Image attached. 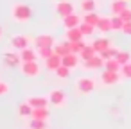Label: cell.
<instances>
[{"mask_svg":"<svg viewBox=\"0 0 131 129\" xmlns=\"http://www.w3.org/2000/svg\"><path fill=\"white\" fill-rule=\"evenodd\" d=\"M47 97H49V102L54 108H63L67 104V95H65L63 90H50Z\"/></svg>","mask_w":131,"mask_h":129,"instance_id":"8992f818","label":"cell"},{"mask_svg":"<svg viewBox=\"0 0 131 129\" xmlns=\"http://www.w3.org/2000/svg\"><path fill=\"white\" fill-rule=\"evenodd\" d=\"M81 24H83V16H79V15H75V13L63 18V27H65V31H67V29H75V27H79Z\"/></svg>","mask_w":131,"mask_h":129,"instance_id":"8fae6325","label":"cell"},{"mask_svg":"<svg viewBox=\"0 0 131 129\" xmlns=\"http://www.w3.org/2000/svg\"><path fill=\"white\" fill-rule=\"evenodd\" d=\"M65 40H67V41H83L84 36H83L81 29L75 27V29H67V31H65Z\"/></svg>","mask_w":131,"mask_h":129,"instance_id":"9a60e30c","label":"cell"},{"mask_svg":"<svg viewBox=\"0 0 131 129\" xmlns=\"http://www.w3.org/2000/svg\"><path fill=\"white\" fill-rule=\"evenodd\" d=\"M122 65L113 57V59H106L104 61V70H110V72H120Z\"/></svg>","mask_w":131,"mask_h":129,"instance_id":"484cf974","label":"cell"},{"mask_svg":"<svg viewBox=\"0 0 131 129\" xmlns=\"http://www.w3.org/2000/svg\"><path fill=\"white\" fill-rule=\"evenodd\" d=\"M104 66V59L97 54V56H93L92 59H88V61H83V68L84 70H99V68H102Z\"/></svg>","mask_w":131,"mask_h":129,"instance_id":"7c38bea8","label":"cell"},{"mask_svg":"<svg viewBox=\"0 0 131 129\" xmlns=\"http://www.w3.org/2000/svg\"><path fill=\"white\" fill-rule=\"evenodd\" d=\"M122 27H124V22L120 16H111V31H120L122 32Z\"/></svg>","mask_w":131,"mask_h":129,"instance_id":"836d02e7","label":"cell"},{"mask_svg":"<svg viewBox=\"0 0 131 129\" xmlns=\"http://www.w3.org/2000/svg\"><path fill=\"white\" fill-rule=\"evenodd\" d=\"M81 9L83 13H95L97 11V0H81Z\"/></svg>","mask_w":131,"mask_h":129,"instance_id":"cb8c5ba5","label":"cell"},{"mask_svg":"<svg viewBox=\"0 0 131 129\" xmlns=\"http://www.w3.org/2000/svg\"><path fill=\"white\" fill-rule=\"evenodd\" d=\"M11 18L18 24H25L32 18V9L31 6L24 4V2H16L11 6Z\"/></svg>","mask_w":131,"mask_h":129,"instance_id":"6da1fadb","label":"cell"},{"mask_svg":"<svg viewBox=\"0 0 131 129\" xmlns=\"http://www.w3.org/2000/svg\"><path fill=\"white\" fill-rule=\"evenodd\" d=\"M54 9H56V13H58L61 18H65V16H68V15H74V13H75V6L70 2V0H58L56 6H54Z\"/></svg>","mask_w":131,"mask_h":129,"instance_id":"5b68a950","label":"cell"},{"mask_svg":"<svg viewBox=\"0 0 131 129\" xmlns=\"http://www.w3.org/2000/svg\"><path fill=\"white\" fill-rule=\"evenodd\" d=\"M32 43L36 45V49H41V47H54V45H56V41H54V38H52L50 34H38V36L32 40Z\"/></svg>","mask_w":131,"mask_h":129,"instance_id":"30bf717a","label":"cell"},{"mask_svg":"<svg viewBox=\"0 0 131 129\" xmlns=\"http://www.w3.org/2000/svg\"><path fill=\"white\" fill-rule=\"evenodd\" d=\"M79 29H81V32H83L84 38H90V36H93V32H95V27H93V25H88V24H84V22L79 25Z\"/></svg>","mask_w":131,"mask_h":129,"instance_id":"4dcf8cb0","label":"cell"},{"mask_svg":"<svg viewBox=\"0 0 131 129\" xmlns=\"http://www.w3.org/2000/svg\"><path fill=\"white\" fill-rule=\"evenodd\" d=\"M122 32H124L126 36H131V22H126V24H124V27H122Z\"/></svg>","mask_w":131,"mask_h":129,"instance_id":"74e56055","label":"cell"},{"mask_svg":"<svg viewBox=\"0 0 131 129\" xmlns=\"http://www.w3.org/2000/svg\"><path fill=\"white\" fill-rule=\"evenodd\" d=\"M54 74H56V77H59V79H67V77H68V75L72 74V70H70L68 66L61 65V66H59V68H58V70H56Z\"/></svg>","mask_w":131,"mask_h":129,"instance_id":"d6a6232c","label":"cell"},{"mask_svg":"<svg viewBox=\"0 0 131 129\" xmlns=\"http://www.w3.org/2000/svg\"><path fill=\"white\" fill-rule=\"evenodd\" d=\"M95 29L99 32H102V34L110 32L111 31V16H101V20H99V24H97Z\"/></svg>","mask_w":131,"mask_h":129,"instance_id":"ac0fdd59","label":"cell"},{"mask_svg":"<svg viewBox=\"0 0 131 129\" xmlns=\"http://www.w3.org/2000/svg\"><path fill=\"white\" fill-rule=\"evenodd\" d=\"M31 118H36V120H47V122H49L50 111H49V108H38V109L32 111V116H31Z\"/></svg>","mask_w":131,"mask_h":129,"instance_id":"603a6c76","label":"cell"},{"mask_svg":"<svg viewBox=\"0 0 131 129\" xmlns=\"http://www.w3.org/2000/svg\"><path fill=\"white\" fill-rule=\"evenodd\" d=\"M32 111H34V109H32V106H31L27 100L18 106V116H20V118H31V116H32Z\"/></svg>","mask_w":131,"mask_h":129,"instance_id":"ffe728a7","label":"cell"},{"mask_svg":"<svg viewBox=\"0 0 131 129\" xmlns=\"http://www.w3.org/2000/svg\"><path fill=\"white\" fill-rule=\"evenodd\" d=\"M20 72L25 77H38L40 72H41V66H40L38 61H27V63H22L20 65Z\"/></svg>","mask_w":131,"mask_h":129,"instance_id":"277c9868","label":"cell"},{"mask_svg":"<svg viewBox=\"0 0 131 129\" xmlns=\"http://www.w3.org/2000/svg\"><path fill=\"white\" fill-rule=\"evenodd\" d=\"M7 91H9V84H7V83H4V81H0V97L6 95Z\"/></svg>","mask_w":131,"mask_h":129,"instance_id":"8d00e7d4","label":"cell"},{"mask_svg":"<svg viewBox=\"0 0 131 129\" xmlns=\"http://www.w3.org/2000/svg\"><path fill=\"white\" fill-rule=\"evenodd\" d=\"M68 43H70V52H72V54H77V56H79V52L86 47V41H84V40H83V41H68Z\"/></svg>","mask_w":131,"mask_h":129,"instance_id":"f546056e","label":"cell"},{"mask_svg":"<svg viewBox=\"0 0 131 129\" xmlns=\"http://www.w3.org/2000/svg\"><path fill=\"white\" fill-rule=\"evenodd\" d=\"M118 16L122 18V22H124V24H126V22H131V7H126Z\"/></svg>","mask_w":131,"mask_h":129,"instance_id":"d590c367","label":"cell"},{"mask_svg":"<svg viewBox=\"0 0 131 129\" xmlns=\"http://www.w3.org/2000/svg\"><path fill=\"white\" fill-rule=\"evenodd\" d=\"M2 36H4V29H2V25H0V40H2Z\"/></svg>","mask_w":131,"mask_h":129,"instance_id":"f35d334b","label":"cell"},{"mask_svg":"<svg viewBox=\"0 0 131 129\" xmlns=\"http://www.w3.org/2000/svg\"><path fill=\"white\" fill-rule=\"evenodd\" d=\"M20 57H22V63H27V61H36L38 59V52L36 49H24L20 50Z\"/></svg>","mask_w":131,"mask_h":129,"instance_id":"d6986e66","label":"cell"},{"mask_svg":"<svg viewBox=\"0 0 131 129\" xmlns=\"http://www.w3.org/2000/svg\"><path fill=\"white\" fill-rule=\"evenodd\" d=\"M126 7H127V2H126V0H111L110 13H111V16H118Z\"/></svg>","mask_w":131,"mask_h":129,"instance_id":"5bb4252c","label":"cell"},{"mask_svg":"<svg viewBox=\"0 0 131 129\" xmlns=\"http://www.w3.org/2000/svg\"><path fill=\"white\" fill-rule=\"evenodd\" d=\"M120 75H122V77H126V79H131V63L124 65V66L120 68Z\"/></svg>","mask_w":131,"mask_h":129,"instance_id":"e575fe53","label":"cell"},{"mask_svg":"<svg viewBox=\"0 0 131 129\" xmlns=\"http://www.w3.org/2000/svg\"><path fill=\"white\" fill-rule=\"evenodd\" d=\"M126 2H127V0H126Z\"/></svg>","mask_w":131,"mask_h":129,"instance_id":"ab89813d","label":"cell"},{"mask_svg":"<svg viewBox=\"0 0 131 129\" xmlns=\"http://www.w3.org/2000/svg\"><path fill=\"white\" fill-rule=\"evenodd\" d=\"M95 86H97V83H95L93 77L81 75V77L75 79V90H77V93H81V95H90V93L95 90Z\"/></svg>","mask_w":131,"mask_h":129,"instance_id":"7a4b0ae2","label":"cell"},{"mask_svg":"<svg viewBox=\"0 0 131 129\" xmlns=\"http://www.w3.org/2000/svg\"><path fill=\"white\" fill-rule=\"evenodd\" d=\"M54 54H58V56H67V54H70V43L65 40V41H59V43H56L54 45Z\"/></svg>","mask_w":131,"mask_h":129,"instance_id":"44dd1931","label":"cell"},{"mask_svg":"<svg viewBox=\"0 0 131 129\" xmlns=\"http://www.w3.org/2000/svg\"><path fill=\"white\" fill-rule=\"evenodd\" d=\"M36 52H38V57H40V59L47 61V59L54 54V47H41V49H36Z\"/></svg>","mask_w":131,"mask_h":129,"instance_id":"4316f807","label":"cell"},{"mask_svg":"<svg viewBox=\"0 0 131 129\" xmlns=\"http://www.w3.org/2000/svg\"><path fill=\"white\" fill-rule=\"evenodd\" d=\"M93 56H97V52H95V49L92 47V43H86V47L79 52V57H81L83 61H88V59H92Z\"/></svg>","mask_w":131,"mask_h":129,"instance_id":"7402d4cb","label":"cell"},{"mask_svg":"<svg viewBox=\"0 0 131 129\" xmlns=\"http://www.w3.org/2000/svg\"><path fill=\"white\" fill-rule=\"evenodd\" d=\"M99 20H101V15H97V11H95V13H84V15H83V22L88 24V25L97 27Z\"/></svg>","mask_w":131,"mask_h":129,"instance_id":"d4e9b609","label":"cell"},{"mask_svg":"<svg viewBox=\"0 0 131 129\" xmlns=\"http://www.w3.org/2000/svg\"><path fill=\"white\" fill-rule=\"evenodd\" d=\"M31 106H32V109H38V108H49V97H43V95H31V97H27L25 99Z\"/></svg>","mask_w":131,"mask_h":129,"instance_id":"9c48e42d","label":"cell"},{"mask_svg":"<svg viewBox=\"0 0 131 129\" xmlns=\"http://www.w3.org/2000/svg\"><path fill=\"white\" fill-rule=\"evenodd\" d=\"M2 59H4V65H6V66H11V68H16V66L22 65L20 52H15V50H7V52H4Z\"/></svg>","mask_w":131,"mask_h":129,"instance_id":"52a82bcc","label":"cell"},{"mask_svg":"<svg viewBox=\"0 0 131 129\" xmlns=\"http://www.w3.org/2000/svg\"><path fill=\"white\" fill-rule=\"evenodd\" d=\"M120 72H110V70H104L102 74H101V81H102V84L104 86H115V84H118L120 83Z\"/></svg>","mask_w":131,"mask_h":129,"instance_id":"ba28073f","label":"cell"},{"mask_svg":"<svg viewBox=\"0 0 131 129\" xmlns=\"http://www.w3.org/2000/svg\"><path fill=\"white\" fill-rule=\"evenodd\" d=\"M31 43H32V40H31L27 34H15V36H11V47H13L16 52H20V50H24V49H29Z\"/></svg>","mask_w":131,"mask_h":129,"instance_id":"3957f363","label":"cell"},{"mask_svg":"<svg viewBox=\"0 0 131 129\" xmlns=\"http://www.w3.org/2000/svg\"><path fill=\"white\" fill-rule=\"evenodd\" d=\"M92 47L95 49V52H97V54H101V52H104L106 49H110V47H111V41H110L108 38H97V40H93V41H92Z\"/></svg>","mask_w":131,"mask_h":129,"instance_id":"2e32d148","label":"cell"},{"mask_svg":"<svg viewBox=\"0 0 131 129\" xmlns=\"http://www.w3.org/2000/svg\"><path fill=\"white\" fill-rule=\"evenodd\" d=\"M115 59H117V61H118L122 66H124V65L131 63V54H129V52H124V50H120V52L117 54V57H115Z\"/></svg>","mask_w":131,"mask_h":129,"instance_id":"1f68e13d","label":"cell"},{"mask_svg":"<svg viewBox=\"0 0 131 129\" xmlns=\"http://www.w3.org/2000/svg\"><path fill=\"white\" fill-rule=\"evenodd\" d=\"M118 52H120V50H118L117 47H110V49H106L104 52H101L99 56L106 61V59H113V57H117V54H118Z\"/></svg>","mask_w":131,"mask_h":129,"instance_id":"f1b7e54d","label":"cell"},{"mask_svg":"<svg viewBox=\"0 0 131 129\" xmlns=\"http://www.w3.org/2000/svg\"><path fill=\"white\" fill-rule=\"evenodd\" d=\"M61 65H63V57H61V56H58V54H52V56L45 61V68H47V70H50V72H56Z\"/></svg>","mask_w":131,"mask_h":129,"instance_id":"4fadbf2b","label":"cell"},{"mask_svg":"<svg viewBox=\"0 0 131 129\" xmlns=\"http://www.w3.org/2000/svg\"><path fill=\"white\" fill-rule=\"evenodd\" d=\"M29 129H49V124H47V120L29 118Z\"/></svg>","mask_w":131,"mask_h":129,"instance_id":"83f0119b","label":"cell"},{"mask_svg":"<svg viewBox=\"0 0 131 129\" xmlns=\"http://www.w3.org/2000/svg\"><path fill=\"white\" fill-rule=\"evenodd\" d=\"M79 61H81V57L77 56V54H67V56H63V65L65 66H68L70 70H74V68H77L79 66Z\"/></svg>","mask_w":131,"mask_h":129,"instance_id":"e0dca14e","label":"cell"}]
</instances>
